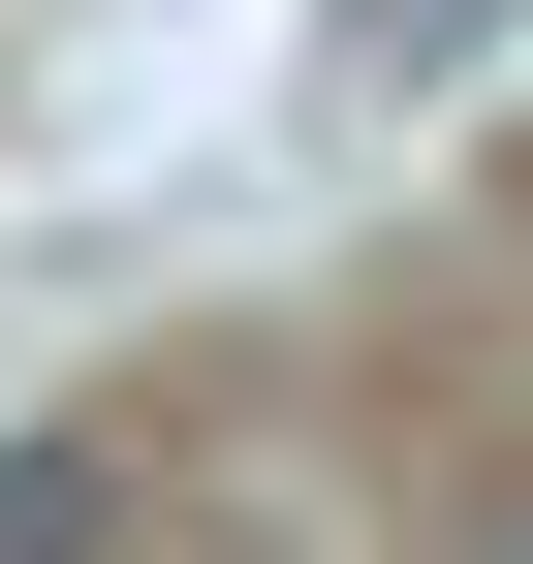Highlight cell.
Here are the masks:
<instances>
[{
    "instance_id": "1",
    "label": "cell",
    "mask_w": 533,
    "mask_h": 564,
    "mask_svg": "<svg viewBox=\"0 0 533 564\" xmlns=\"http://www.w3.org/2000/svg\"><path fill=\"white\" fill-rule=\"evenodd\" d=\"M126 533V440H32V470H0V564H95Z\"/></svg>"
}]
</instances>
